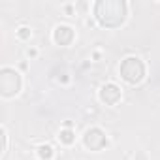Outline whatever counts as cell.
Returning <instances> with one entry per match:
<instances>
[{
    "label": "cell",
    "mask_w": 160,
    "mask_h": 160,
    "mask_svg": "<svg viewBox=\"0 0 160 160\" xmlns=\"http://www.w3.org/2000/svg\"><path fill=\"white\" fill-rule=\"evenodd\" d=\"M23 79L15 68H2L0 70V94L2 98H13L21 92Z\"/></svg>",
    "instance_id": "7a4b0ae2"
},
{
    "label": "cell",
    "mask_w": 160,
    "mask_h": 160,
    "mask_svg": "<svg viewBox=\"0 0 160 160\" xmlns=\"http://www.w3.org/2000/svg\"><path fill=\"white\" fill-rule=\"evenodd\" d=\"M83 143L91 151H102L108 145V138H106L104 130H100V128H89L85 132V136H83Z\"/></svg>",
    "instance_id": "277c9868"
},
{
    "label": "cell",
    "mask_w": 160,
    "mask_h": 160,
    "mask_svg": "<svg viewBox=\"0 0 160 160\" xmlns=\"http://www.w3.org/2000/svg\"><path fill=\"white\" fill-rule=\"evenodd\" d=\"M100 100L106 106H115L121 100V89L115 83H106L100 89Z\"/></svg>",
    "instance_id": "5b68a950"
},
{
    "label": "cell",
    "mask_w": 160,
    "mask_h": 160,
    "mask_svg": "<svg viewBox=\"0 0 160 160\" xmlns=\"http://www.w3.org/2000/svg\"><path fill=\"white\" fill-rule=\"evenodd\" d=\"M134 160H147V154H145L143 151H139V152H136V156H134Z\"/></svg>",
    "instance_id": "8fae6325"
},
{
    "label": "cell",
    "mask_w": 160,
    "mask_h": 160,
    "mask_svg": "<svg viewBox=\"0 0 160 160\" xmlns=\"http://www.w3.org/2000/svg\"><path fill=\"white\" fill-rule=\"evenodd\" d=\"M53 147L51 145H40L38 147V156L42 158V160H51L53 158Z\"/></svg>",
    "instance_id": "ba28073f"
},
{
    "label": "cell",
    "mask_w": 160,
    "mask_h": 160,
    "mask_svg": "<svg viewBox=\"0 0 160 160\" xmlns=\"http://www.w3.org/2000/svg\"><path fill=\"white\" fill-rule=\"evenodd\" d=\"M58 139H60V143H64V145H72V143L75 141V132L70 130V128H64V130H60Z\"/></svg>",
    "instance_id": "52a82bcc"
},
{
    "label": "cell",
    "mask_w": 160,
    "mask_h": 160,
    "mask_svg": "<svg viewBox=\"0 0 160 160\" xmlns=\"http://www.w3.org/2000/svg\"><path fill=\"white\" fill-rule=\"evenodd\" d=\"M6 152H8V134L6 130L2 128V156L6 158Z\"/></svg>",
    "instance_id": "30bf717a"
},
{
    "label": "cell",
    "mask_w": 160,
    "mask_h": 160,
    "mask_svg": "<svg viewBox=\"0 0 160 160\" xmlns=\"http://www.w3.org/2000/svg\"><path fill=\"white\" fill-rule=\"evenodd\" d=\"M75 34H73V28L68 27V25H58L55 30H53V42L57 45H70L73 42Z\"/></svg>",
    "instance_id": "8992f818"
},
{
    "label": "cell",
    "mask_w": 160,
    "mask_h": 160,
    "mask_svg": "<svg viewBox=\"0 0 160 160\" xmlns=\"http://www.w3.org/2000/svg\"><path fill=\"white\" fill-rule=\"evenodd\" d=\"M27 55H28V57H32V58H34V57H36V55H38V49H28V51H27Z\"/></svg>",
    "instance_id": "7c38bea8"
},
{
    "label": "cell",
    "mask_w": 160,
    "mask_h": 160,
    "mask_svg": "<svg viewBox=\"0 0 160 160\" xmlns=\"http://www.w3.org/2000/svg\"><path fill=\"white\" fill-rule=\"evenodd\" d=\"M119 73L126 83L138 85L145 79V64L138 57H126L119 66Z\"/></svg>",
    "instance_id": "3957f363"
},
{
    "label": "cell",
    "mask_w": 160,
    "mask_h": 160,
    "mask_svg": "<svg viewBox=\"0 0 160 160\" xmlns=\"http://www.w3.org/2000/svg\"><path fill=\"white\" fill-rule=\"evenodd\" d=\"M17 36H19V40H28V38L32 36V32H30L28 27H21V28L17 30Z\"/></svg>",
    "instance_id": "9c48e42d"
},
{
    "label": "cell",
    "mask_w": 160,
    "mask_h": 160,
    "mask_svg": "<svg viewBox=\"0 0 160 160\" xmlns=\"http://www.w3.org/2000/svg\"><path fill=\"white\" fill-rule=\"evenodd\" d=\"M128 6L124 0H98L94 4V17L100 27L117 28L126 21Z\"/></svg>",
    "instance_id": "6da1fadb"
}]
</instances>
